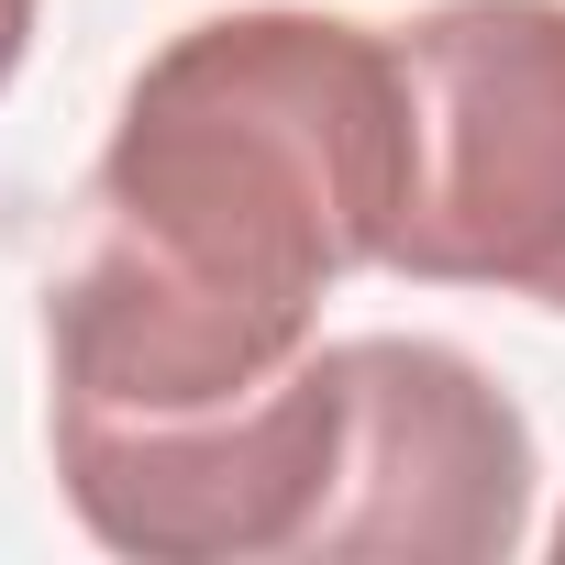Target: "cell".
Here are the masks:
<instances>
[{"label": "cell", "mask_w": 565, "mask_h": 565, "mask_svg": "<svg viewBox=\"0 0 565 565\" xmlns=\"http://www.w3.org/2000/svg\"><path fill=\"white\" fill-rule=\"evenodd\" d=\"M411 200L399 34L255 0L167 34L100 145L89 233L45 289L67 411L178 422L289 377L322 300L388 266Z\"/></svg>", "instance_id": "obj_1"}, {"label": "cell", "mask_w": 565, "mask_h": 565, "mask_svg": "<svg viewBox=\"0 0 565 565\" xmlns=\"http://www.w3.org/2000/svg\"><path fill=\"white\" fill-rule=\"evenodd\" d=\"M411 200L388 266L565 311V0H433L399 23Z\"/></svg>", "instance_id": "obj_2"}, {"label": "cell", "mask_w": 565, "mask_h": 565, "mask_svg": "<svg viewBox=\"0 0 565 565\" xmlns=\"http://www.w3.org/2000/svg\"><path fill=\"white\" fill-rule=\"evenodd\" d=\"M45 444L67 510L111 554L277 565V554H322V521L344 499V444H355V377L344 344H311L289 377L178 422H111L45 399Z\"/></svg>", "instance_id": "obj_3"}, {"label": "cell", "mask_w": 565, "mask_h": 565, "mask_svg": "<svg viewBox=\"0 0 565 565\" xmlns=\"http://www.w3.org/2000/svg\"><path fill=\"white\" fill-rule=\"evenodd\" d=\"M355 444L322 554H399V565H510L532 543V422L510 388L433 344V333H355Z\"/></svg>", "instance_id": "obj_4"}, {"label": "cell", "mask_w": 565, "mask_h": 565, "mask_svg": "<svg viewBox=\"0 0 565 565\" xmlns=\"http://www.w3.org/2000/svg\"><path fill=\"white\" fill-rule=\"evenodd\" d=\"M34 12H45V0H0V89H12L23 56H34Z\"/></svg>", "instance_id": "obj_5"}, {"label": "cell", "mask_w": 565, "mask_h": 565, "mask_svg": "<svg viewBox=\"0 0 565 565\" xmlns=\"http://www.w3.org/2000/svg\"><path fill=\"white\" fill-rule=\"evenodd\" d=\"M543 543H554V565H565V510H554V532H543Z\"/></svg>", "instance_id": "obj_6"}]
</instances>
